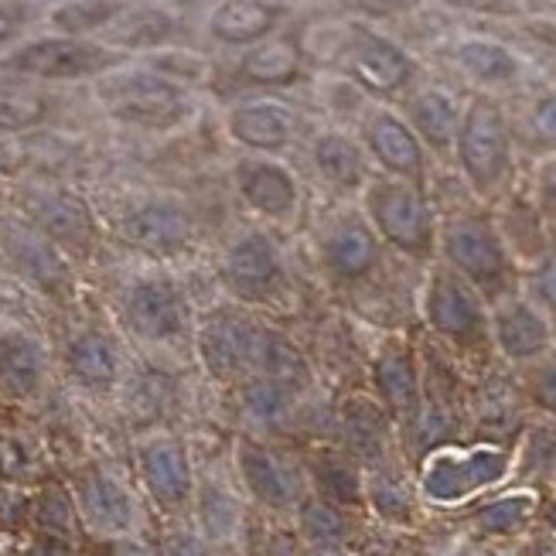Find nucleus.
I'll return each mask as SVG.
<instances>
[{
	"instance_id": "79ce46f5",
	"label": "nucleus",
	"mask_w": 556,
	"mask_h": 556,
	"mask_svg": "<svg viewBox=\"0 0 556 556\" xmlns=\"http://www.w3.org/2000/svg\"><path fill=\"white\" fill-rule=\"evenodd\" d=\"M372 502L379 505V513L393 516V519H403L409 513V498H406V489L393 475H376L372 478Z\"/></svg>"
},
{
	"instance_id": "0eeeda50",
	"label": "nucleus",
	"mask_w": 556,
	"mask_h": 556,
	"mask_svg": "<svg viewBox=\"0 0 556 556\" xmlns=\"http://www.w3.org/2000/svg\"><path fill=\"white\" fill-rule=\"evenodd\" d=\"M124 62V55L110 45L100 41H86V38H38L21 45L17 52L8 55V68L17 76L28 79H48V83H72V79H92L103 76V72L116 68Z\"/></svg>"
},
{
	"instance_id": "8fccbe9b",
	"label": "nucleus",
	"mask_w": 556,
	"mask_h": 556,
	"mask_svg": "<svg viewBox=\"0 0 556 556\" xmlns=\"http://www.w3.org/2000/svg\"><path fill=\"white\" fill-rule=\"evenodd\" d=\"M11 164V151H8V143H4V137H0V172Z\"/></svg>"
},
{
	"instance_id": "2f4dec72",
	"label": "nucleus",
	"mask_w": 556,
	"mask_h": 556,
	"mask_svg": "<svg viewBox=\"0 0 556 556\" xmlns=\"http://www.w3.org/2000/svg\"><path fill=\"white\" fill-rule=\"evenodd\" d=\"M294 390H287L283 382L270 379V376H247L239 379V406H243V414L253 420V424H280L290 406H294Z\"/></svg>"
},
{
	"instance_id": "c756f323",
	"label": "nucleus",
	"mask_w": 556,
	"mask_h": 556,
	"mask_svg": "<svg viewBox=\"0 0 556 556\" xmlns=\"http://www.w3.org/2000/svg\"><path fill=\"white\" fill-rule=\"evenodd\" d=\"M342 441L362 462H382L386 451V409L369 396H352L342 406Z\"/></svg>"
},
{
	"instance_id": "58836bf2",
	"label": "nucleus",
	"mask_w": 556,
	"mask_h": 556,
	"mask_svg": "<svg viewBox=\"0 0 556 556\" xmlns=\"http://www.w3.org/2000/svg\"><path fill=\"white\" fill-rule=\"evenodd\" d=\"M529 509H533V502L522 495L498 498L478 513V526L485 529V533H513V529H519L529 519Z\"/></svg>"
},
{
	"instance_id": "6e6552de",
	"label": "nucleus",
	"mask_w": 556,
	"mask_h": 556,
	"mask_svg": "<svg viewBox=\"0 0 556 556\" xmlns=\"http://www.w3.org/2000/svg\"><path fill=\"white\" fill-rule=\"evenodd\" d=\"M124 325L151 345L178 342L191 325V311L185 290L167 277H140L127 283L124 301H119Z\"/></svg>"
},
{
	"instance_id": "4468645a",
	"label": "nucleus",
	"mask_w": 556,
	"mask_h": 556,
	"mask_svg": "<svg viewBox=\"0 0 556 556\" xmlns=\"http://www.w3.org/2000/svg\"><path fill=\"white\" fill-rule=\"evenodd\" d=\"M362 143H366V154L382 172H390V178H403L414 185L424 181V172H427L424 143L403 116L390 110L369 113L366 124H362Z\"/></svg>"
},
{
	"instance_id": "f257e3e1",
	"label": "nucleus",
	"mask_w": 556,
	"mask_h": 556,
	"mask_svg": "<svg viewBox=\"0 0 556 556\" xmlns=\"http://www.w3.org/2000/svg\"><path fill=\"white\" fill-rule=\"evenodd\" d=\"M438 247L444 256V267L465 277L489 301V307L519 294V267L513 247L505 243L502 229L489 215H454L441 229Z\"/></svg>"
},
{
	"instance_id": "9d476101",
	"label": "nucleus",
	"mask_w": 556,
	"mask_h": 556,
	"mask_svg": "<svg viewBox=\"0 0 556 556\" xmlns=\"http://www.w3.org/2000/svg\"><path fill=\"white\" fill-rule=\"evenodd\" d=\"M492 345L509 362L533 366L556 349V325L529 294H513L492 304Z\"/></svg>"
},
{
	"instance_id": "7c9ffc66",
	"label": "nucleus",
	"mask_w": 556,
	"mask_h": 556,
	"mask_svg": "<svg viewBox=\"0 0 556 556\" xmlns=\"http://www.w3.org/2000/svg\"><path fill=\"white\" fill-rule=\"evenodd\" d=\"M457 68L481 86H505L519 79V59L492 38H468L454 48Z\"/></svg>"
},
{
	"instance_id": "e433bc0d",
	"label": "nucleus",
	"mask_w": 556,
	"mask_h": 556,
	"mask_svg": "<svg viewBox=\"0 0 556 556\" xmlns=\"http://www.w3.org/2000/svg\"><path fill=\"white\" fill-rule=\"evenodd\" d=\"M199 516H202V529L208 540H226L236 533L239 505L223 489H205L202 502H199Z\"/></svg>"
},
{
	"instance_id": "ea45409f",
	"label": "nucleus",
	"mask_w": 556,
	"mask_h": 556,
	"mask_svg": "<svg viewBox=\"0 0 556 556\" xmlns=\"http://www.w3.org/2000/svg\"><path fill=\"white\" fill-rule=\"evenodd\" d=\"M526 287H529V298L549 314V321H556V250L543 253L533 263V274H529Z\"/></svg>"
},
{
	"instance_id": "bb28decb",
	"label": "nucleus",
	"mask_w": 556,
	"mask_h": 556,
	"mask_svg": "<svg viewBox=\"0 0 556 556\" xmlns=\"http://www.w3.org/2000/svg\"><path fill=\"white\" fill-rule=\"evenodd\" d=\"M406 124L414 127L420 143L433 151H451L462 127V110H457L454 96L444 89H424L409 96L406 103Z\"/></svg>"
},
{
	"instance_id": "20e7f679",
	"label": "nucleus",
	"mask_w": 556,
	"mask_h": 556,
	"mask_svg": "<svg viewBox=\"0 0 556 556\" xmlns=\"http://www.w3.org/2000/svg\"><path fill=\"white\" fill-rule=\"evenodd\" d=\"M424 318L447 345L481 352L492 345V307L451 267H433L424 287Z\"/></svg>"
},
{
	"instance_id": "b1692460",
	"label": "nucleus",
	"mask_w": 556,
	"mask_h": 556,
	"mask_svg": "<svg viewBox=\"0 0 556 556\" xmlns=\"http://www.w3.org/2000/svg\"><path fill=\"white\" fill-rule=\"evenodd\" d=\"M283 17L270 0H223L208 17V35L223 45H260L267 41Z\"/></svg>"
},
{
	"instance_id": "412c9836",
	"label": "nucleus",
	"mask_w": 556,
	"mask_h": 556,
	"mask_svg": "<svg viewBox=\"0 0 556 556\" xmlns=\"http://www.w3.org/2000/svg\"><path fill=\"white\" fill-rule=\"evenodd\" d=\"M65 369L86 390H110L124 369L116 338L103 328H83L65 345Z\"/></svg>"
},
{
	"instance_id": "c9c22d12",
	"label": "nucleus",
	"mask_w": 556,
	"mask_h": 556,
	"mask_svg": "<svg viewBox=\"0 0 556 556\" xmlns=\"http://www.w3.org/2000/svg\"><path fill=\"white\" fill-rule=\"evenodd\" d=\"M55 243H48V239L31 229V232H17V250H14V260L21 263L24 270H28L35 280H41L45 287H52L55 280L65 277V267H62V260L55 256L52 250Z\"/></svg>"
},
{
	"instance_id": "f704fd0d",
	"label": "nucleus",
	"mask_w": 556,
	"mask_h": 556,
	"mask_svg": "<svg viewBox=\"0 0 556 556\" xmlns=\"http://www.w3.org/2000/svg\"><path fill=\"white\" fill-rule=\"evenodd\" d=\"M314 485L331 505L358 502V475L345 454H318V462H314Z\"/></svg>"
},
{
	"instance_id": "423d86ee",
	"label": "nucleus",
	"mask_w": 556,
	"mask_h": 556,
	"mask_svg": "<svg viewBox=\"0 0 556 556\" xmlns=\"http://www.w3.org/2000/svg\"><path fill=\"white\" fill-rule=\"evenodd\" d=\"M219 280L239 304H270L287 294V263L270 232L236 236L219 263Z\"/></svg>"
},
{
	"instance_id": "c03bdc74",
	"label": "nucleus",
	"mask_w": 556,
	"mask_h": 556,
	"mask_svg": "<svg viewBox=\"0 0 556 556\" xmlns=\"http://www.w3.org/2000/svg\"><path fill=\"white\" fill-rule=\"evenodd\" d=\"M41 522L55 533H68L72 529V505L62 492H48L41 498Z\"/></svg>"
},
{
	"instance_id": "1a4fd4ad",
	"label": "nucleus",
	"mask_w": 556,
	"mask_h": 556,
	"mask_svg": "<svg viewBox=\"0 0 556 556\" xmlns=\"http://www.w3.org/2000/svg\"><path fill=\"white\" fill-rule=\"evenodd\" d=\"M263 325L239 311H212L199 325V358L223 382H239L256 372Z\"/></svg>"
},
{
	"instance_id": "aec40b11",
	"label": "nucleus",
	"mask_w": 556,
	"mask_h": 556,
	"mask_svg": "<svg viewBox=\"0 0 556 556\" xmlns=\"http://www.w3.org/2000/svg\"><path fill=\"white\" fill-rule=\"evenodd\" d=\"M76 498H79V509H83L86 522L96 529V533L119 536L134 526V502H130L127 489L103 468H86L76 478Z\"/></svg>"
},
{
	"instance_id": "ddd939ff",
	"label": "nucleus",
	"mask_w": 556,
	"mask_h": 556,
	"mask_svg": "<svg viewBox=\"0 0 556 556\" xmlns=\"http://www.w3.org/2000/svg\"><path fill=\"white\" fill-rule=\"evenodd\" d=\"M236 191L256 215L270 223H294L301 208V185L274 157H243L236 164Z\"/></svg>"
},
{
	"instance_id": "3c124183",
	"label": "nucleus",
	"mask_w": 556,
	"mask_h": 556,
	"mask_svg": "<svg viewBox=\"0 0 556 556\" xmlns=\"http://www.w3.org/2000/svg\"><path fill=\"white\" fill-rule=\"evenodd\" d=\"M307 556H342V553H338V549H321V546H314Z\"/></svg>"
},
{
	"instance_id": "a18cd8bd",
	"label": "nucleus",
	"mask_w": 556,
	"mask_h": 556,
	"mask_svg": "<svg viewBox=\"0 0 556 556\" xmlns=\"http://www.w3.org/2000/svg\"><path fill=\"white\" fill-rule=\"evenodd\" d=\"M529 127H533L540 143L556 148V96H546V100L536 103L533 116H529Z\"/></svg>"
},
{
	"instance_id": "4be33fe9",
	"label": "nucleus",
	"mask_w": 556,
	"mask_h": 556,
	"mask_svg": "<svg viewBox=\"0 0 556 556\" xmlns=\"http://www.w3.org/2000/svg\"><path fill=\"white\" fill-rule=\"evenodd\" d=\"M31 219L48 243L65 247L72 253H86L92 243V219L86 205L65 195V191H41V195H35Z\"/></svg>"
},
{
	"instance_id": "5701e85b",
	"label": "nucleus",
	"mask_w": 556,
	"mask_h": 556,
	"mask_svg": "<svg viewBox=\"0 0 556 556\" xmlns=\"http://www.w3.org/2000/svg\"><path fill=\"white\" fill-rule=\"evenodd\" d=\"M140 475L151 495L164 505H181L191 495L188 451L175 438H157L140 447Z\"/></svg>"
},
{
	"instance_id": "a211bd4d",
	"label": "nucleus",
	"mask_w": 556,
	"mask_h": 556,
	"mask_svg": "<svg viewBox=\"0 0 556 556\" xmlns=\"http://www.w3.org/2000/svg\"><path fill=\"white\" fill-rule=\"evenodd\" d=\"M236 457H239V475H243L247 489L263 505H270V509H290V505L301 502V478L280 454L243 438Z\"/></svg>"
},
{
	"instance_id": "39448f33",
	"label": "nucleus",
	"mask_w": 556,
	"mask_h": 556,
	"mask_svg": "<svg viewBox=\"0 0 556 556\" xmlns=\"http://www.w3.org/2000/svg\"><path fill=\"white\" fill-rule=\"evenodd\" d=\"M100 96L116 119L134 127L164 130L181 124L188 113V92L172 76L148 68H130L106 76L100 83Z\"/></svg>"
},
{
	"instance_id": "49530a36",
	"label": "nucleus",
	"mask_w": 556,
	"mask_h": 556,
	"mask_svg": "<svg viewBox=\"0 0 556 556\" xmlns=\"http://www.w3.org/2000/svg\"><path fill=\"white\" fill-rule=\"evenodd\" d=\"M164 556H212L208 543L191 533H172L164 543Z\"/></svg>"
},
{
	"instance_id": "a878e982",
	"label": "nucleus",
	"mask_w": 556,
	"mask_h": 556,
	"mask_svg": "<svg viewBox=\"0 0 556 556\" xmlns=\"http://www.w3.org/2000/svg\"><path fill=\"white\" fill-rule=\"evenodd\" d=\"M45 382L41 342L24 331L0 334V390L14 400H28Z\"/></svg>"
},
{
	"instance_id": "c85d7f7f",
	"label": "nucleus",
	"mask_w": 556,
	"mask_h": 556,
	"mask_svg": "<svg viewBox=\"0 0 556 556\" xmlns=\"http://www.w3.org/2000/svg\"><path fill=\"white\" fill-rule=\"evenodd\" d=\"M253 376H270L277 382H283L287 390H307L311 386V366L304 352L294 345V338L287 331L274 328V325H263L260 334V355H256V372Z\"/></svg>"
},
{
	"instance_id": "72a5a7b5",
	"label": "nucleus",
	"mask_w": 556,
	"mask_h": 556,
	"mask_svg": "<svg viewBox=\"0 0 556 556\" xmlns=\"http://www.w3.org/2000/svg\"><path fill=\"white\" fill-rule=\"evenodd\" d=\"M119 14H124V4H119V0H72V4H65L52 14V24L72 38H83L89 31L106 28V24Z\"/></svg>"
},
{
	"instance_id": "37998d69",
	"label": "nucleus",
	"mask_w": 556,
	"mask_h": 556,
	"mask_svg": "<svg viewBox=\"0 0 556 556\" xmlns=\"http://www.w3.org/2000/svg\"><path fill=\"white\" fill-rule=\"evenodd\" d=\"M536 212L556 223V154L536 167Z\"/></svg>"
},
{
	"instance_id": "473e14b6",
	"label": "nucleus",
	"mask_w": 556,
	"mask_h": 556,
	"mask_svg": "<svg viewBox=\"0 0 556 556\" xmlns=\"http://www.w3.org/2000/svg\"><path fill=\"white\" fill-rule=\"evenodd\" d=\"M301 533L311 546L338 549L349 536V526H345V516L338 513V505L325 498H307L301 502Z\"/></svg>"
},
{
	"instance_id": "9b49d317",
	"label": "nucleus",
	"mask_w": 556,
	"mask_h": 556,
	"mask_svg": "<svg viewBox=\"0 0 556 556\" xmlns=\"http://www.w3.org/2000/svg\"><path fill=\"white\" fill-rule=\"evenodd\" d=\"M342 72L372 96H393L414 79V59L390 38L355 31V38L345 45Z\"/></svg>"
},
{
	"instance_id": "2eb2a0df",
	"label": "nucleus",
	"mask_w": 556,
	"mask_h": 556,
	"mask_svg": "<svg viewBox=\"0 0 556 556\" xmlns=\"http://www.w3.org/2000/svg\"><path fill=\"white\" fill-rule=\"evenodd\" d=\"M191 215L175 202H143L130 208L116 226V236L130 250L151 253V256H172L191 243Z\"/></svg>"
},
{
	"instance_id": "09e8293b",
	"label": "nucleus",
	"mask_w": 556,
	"mask_h": 556,
	"mask_svg": "<svg viewBox=\"0 0 556 556\" xmlns=\"http://www.w3.org/2000/svg\"><path fill=\"white\" fill-rule=\"evenodd\" d=\"M14 31H17V14L8 11V8H0V45H4Z\"/></svg>"
},
{
	"instance_id": "dca6fc26",
	"label": "nucleus",
	"mask_w": 556,
	"mask_h": 556,
	"mask_svg": "<svg viewBox=\"0 0 556 556\" xmlns=\"http://www.w3.org/2000/svg\"><path fill=\"white\" fill-rule=\"evenodd\" d=\"M509 468V457L502 451H475L468 457L438 454L424 468V492L433 502H457L495 481Z\"/></svg>"
},
{
	"instance_id": "f8f14e48",
	"label": "nucleus",
	"mask_w": 556,
	"mask_h": 556,
	"mask_svg": "<svg viewBox=\"0 0 556 556\" xmlns=\"http://www.w3.org/2000/svg\"><path fill=\"white\" fill-rule=\"evenodd\" d=\"M382 260V239L366 215H342L321 236V263L331 280L358 283L366 280Z\"/></svg>"
},
{
	"instance_id": "4c0bfd02",
	"label": "nucleus",
	"mask_w": 556,
	"mask_h": 556,
	"mask_svg": "<svg viewBox=\"0 0 556 556\" xmlns=\"http://www.w3.org/2000/svg\"><path fill=\"white\" fill-rule=\"evenodd\" d=\"M45 116V100L24 89H0V130L35 127Z\"/></svg>"
},
{
	"instance_id": "de8ad7c7",
	"label": "nucleus",
	"mask_w": 556,
	"mask_h": 556,
	"mask_svg": "<svg viewBox=\"0 0 556 556\" xmlns=\"http://www.w3.org/2000/svg\"><path fill=\"white\" fill-rule=\"evenodd\" d=\"M92 556H154V553L140 543H130V540H110L103 546H96Z\"/></svg>"
},
{
	"instance_id": "393cba45",
	"label": "nucleus",
	"mask_w": 556,
	"mask_h": 556,
	"mask_svg": "<svg viewBox=\"0 0 556 556\" xmlns=\"http://www.w3.org/2000/svg\"><path fill=\"white\" fill-rule=\"evenodd\" d=\"M311 161L318 167V175L338 191H358V188L366 191V185H369L366 148H358L352 137L338 134V130H328L314 140Z\"/></svg>"
},
{
	"instance_id": "6ab92c4d",
	"label": "nucleus",
	"mask_w": 556,
	"mask_h": 556,
	"mask_svg": "<svg viewBox=\"0 0 556 556\" xmlns=\"http://www.w3.org/2000/svg\"><path fill=\"white\" fill-rule=\"evenodd\" d=\"M229 134L250 151L270 154L287 148L298 134V113L277 100H250L229 113Z\"/></svg>"
},
{
	"instance_id": "7ed1b4c3",
	"label": "nucleus",
	"mask_w": 556,
	"mask_h": 556,
	"mask_svg": "<svg viewBox=\"0 0 556 556\" xmlns=\"http://www.w3.org/2000/svg\"><path fill=\"white\" fill-rule=\"evenodd\" d=\"M454 154L462 164L465 178L478 195H495L505 185V178L513 175V134L505 113L478 96L462 113V127H457Z\"/></svg>"
},
{
	"instance_id": "f3484780",
	"label": "nucleus",
	"mask_w": 556,
	"mask_h": 556,
	"mask_svg": "<svg viewBox=\"0 0 556 556\" xmlns=\"http://www.w3.org/2000/svg\"><path fill=\"white\" fill-rule=\"evenodd\" d=\"M372 386L393 417L414 420L420 409V369L406 338H386L372 358Z\"/></svg>"
},
{
	"instance_id": "f03ea898",
	"label": "nucleus",
	"mask_w": 556,
	"mask_h": 556,
	"mask_svg": "<svg viewBox=\"0 0 556 556\" xmlns=\"http://www.w3.org/2000/svg\"><path fill=\"white\" fill-rule=\"evenodd\" d=\"M362 202H366V219L372 223L382 243L414 260L433 256L438 223H433V208L420 185L403 178H376L366 185Z\"/></svg>"
},
{
	"instance_id": "603ef678",
	"label": "nucleus",
	"mask_w": 556,
	"mask_h": 556,
	"mask_svg": "<svg viewBox=\"0 0 556 556\" xmlns=\"http://www.w3.org/2000/svg\"><path fill=\"white\" fill-rule=\"evenodd\" d=\"M549 526H553V529H556V502H553V505H549Z\"/></svg>"
},
{
	"instance_id": "a19ab883",
	"label": "nucleus",
	"mask_w": 556,
	"mask_h": 556,
	"mask_svg": "<svg viewBox=\"0 0 556 556\" xmlns=\"http://www.w3.org/2000/svg\"><path fill=\"white\" fill-rule=\"evenodd\" d=\"M529 396L549 417H556V349L529 369Z\"/></svg>"
},
{
	"instance_id": "cd10ccee",
	"label": "nucleus",
	"mask_w": 556,
	"mask_h": 556,
	"mask_svg": "<svg viewBox=\"0 0 556 556\" xmlns=\"http://www.w3.org/2000/svg\"><path fill=\"white\" fill-rule=\"evenodd\" d=\"M301 45L294 38H267L253 45L239 62V76L253 86H290L301 79Z\"/></svg>"
}]
</instances>
